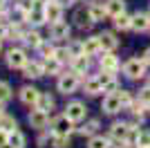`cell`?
Wrapping results in <instances>:
<instances>
[{
  "label": "cell",
  "instance_id": "42",
  "mask_svg": "<svg viewBox=\"0 0 150 148\" xmlns=\"http://www.w3.org/2000/svg\"><path fill=\"white\" fill-rule=\"evenodd\" d=\"M7 36V29H5V27H2V25H0V41H2V38H5Z\"/></svg>",
  "mask_w": 150,
  "mask_h": 148
},
{
  "label": "cell",
  "instance_id": "43",
  "mask_svg": "<svg viewBox=\"0 0 150 148\" xmlns=\"http://www.w3.org/2000/svg\"><path fill=\"white\" fill-rule=\"evenodd\" d=\"M58 2H61V5H72L74 0H58Z\"/></svg>",
  "mask_w": 150,
  "mask_h": 148
},
{
  "label": "cell",
  "instance_id": "19",
  "mask_svg": "<svg viewBox=\"0 0 150 148\" xmlns=\"http://www.w3.org/2000/svg\"><path fill=\"white\" fill-rule=\"evenodd\" d=\"M9 146L11 148H25V137L20 135L18 130H11V132H9Z\"/></svg>",
  "mask_w": 150,
  "mask_h": 148
},
{
  "label": "cell",
  "instance_id": "3",
  "mask_svg": "<svg viewBox=\"0 0 150 148\" xmlns=\"http://www.w3.org/2000/svg\"><path fill=\"white\" fill-rule=\"evenodd\" d=\"M76 88H79V76H76V74H67V76L58 79V90H61L63 94H72Z\"/></svg>",
  "mask_w": 150,
  "mask_h": 148
},
{
  "label": "cell",
  "instance_id": "30",
  "mask_svg": "<svg viewBox=\"0 0 150 148\" xmlns=\"http://www.w3.org/2000/svg\"><path fill=\"white\" fill-rule=\"evenodd\" d=\"M69 54H72V58L83 56V54H85V45H83V43H72V45H69Z\"/></svg>",
  "mask_w": 150,
  "mask_h": 148
},
{
  "label": "cell",
  "instance_id": "1",
  "mask_svg": "<svg viewBox=\"0 0 150 148\" xmlns=\"http://www.w3.org/2000/svg\"><path fill=\"white\" fill-rule=\"evenodd\" d=\"M144 70H146V61H139V58H130L125 63L123 72L130 76V79H141L144 76Z\"/></svg>",
  "mask_w": 150,
  "mask_h": 148
},
{
  "label": "cell",
  "instance_id": "31",
  "mask_svg": "<svg viewBox=\"0 0 150 148\" xmlns=\"http://www.w3.org/2000/svg\"><path fill=\"white\" fill-rule=\"evenodd\" d=\"M69 146V137L67 135H56L54 137V148H67Z\"/></svg>",
  "mask_w": 150,
  "mask_h": 148
},
{
  "label": "cell",
  "instance_id": "17",
  "mask_svg": "<svg viewBox=\"0 0 150 148\" xmlns=\"http://www.w3.org/2000/svg\"><path fill=\"white\" fill-rule=\"evenodd\" d=\"M103 90V83L99 81V76H92V79L85 81V92L88 94H99Z\"/></svg>",
  "mask_w": 150,
  "mask_h": 148
},
{
  "label": "cell",
  "instance_id": "13",
  "mask_svg": "<svg viewBox=\"0 0 150 148\" xmlns=\"http://www.w3.org/2000/svg\"><path fill=\"white\" fill-rule=\"evenodd\" d=\"M132 29L137 31H146L150 27V16H146V14H137V16H132Z\"/></svg>",
  "mask_w": 150,
  "mask_h": 148
},
{
  "label": "cell",
  "instance_id": "22",
  "mask_svg": "<svg viewBox=\"0 0 150 148\" xmlns=\"http://www.w3.org/2000/svg\"><path fill=\"white\" fill-rule=\"evenodd\" d=\"M130 25H132V18H130V16H125V14L114 16V27H117V29H130Z\"/></svg>",
  "mask_w": 150,
  "mask_h": 148
},
{
  "label": "cell",
  "instance_id": "12",
  "mask_svg": "<svg viewBox=\"0 0 150 148\" xmlns=\"http://www.w3.org/2000/svg\"><path fill=\"white\" fill-rule=\"evenodd\" d=\"M130 130L132 128L128 126V123H114V126H112V137L125 142V139H130Z\"/></svg>",
  "mask_w": 150,
  "mask_h": 148
},
{
  "label": "cell",
  "instance_id": "35",
  "mask_svg": "<svg viewBox=\"0 0 150 148\" xmlns=\"http://www.w3.org/2000/svg\"><path fill=\"white\" fill-rule=\"evenodd\" d=\"M139 101H141L144 105H150V85L144 88V90L139 92Z\"/></svg>",
  "mask_w": 150,
  "mask_h": 148
},
{
  "label": "cell",
  "instance_id": "21",
  "mask_svg": "<svg viewBox=\"0 0 150 148\" xmlns=\"http://www.w3.org/2000/svg\"><path fill=\"white\" fill-rule=\"evenodd\" d=\"M105 9H108V14H110V16L114 18V16H119V14H123V9H125V7H123V2H121V0H110Z\"/></svg>",
  "mask_w": 150,
  "mask_h": 148
},
{
  "label": "cell",
  "instance_id": "20",
  "mask_svg": "<svg viewBox=\"0 0 150 148\" xmlns=\"http://www.w3.org/2000/svg\"><path fill=\"white\" fill-rule=\"evenodd\" d=\"M27 20H29V23H34V25H43L45 20H47V16H45V9H43V11L31 9V11L27 14Z\"/></svg>",
  "mask_w": 150,
  "mask_h": 148
},
{
  "label": "cell",
  "instance_id": "10",
  "mask_svg": "<svg viewBox=\"0 0 150 148\" xmlns=\"http://www.w3.org/2000/svg\"><path fill=\"white\" fill-rule=\"evenodd\" d=\"M38 97H40V92L34 90V88H23V90H20V101L27 103V105H36L38 103Z\"/></svg>",
  "mask_w": 150,
  "mask_h": 148
},
{
  "label": "cell",
  "instance_id": "33",
  "mask_svg": "<svg viewBox=\"0 0 150 148\" xmlns=\"http://www.w3.org/2000/svg\"><path fill=\"white\" fill-rule=\"evenodd\" d=\"M11 99V88L7 85V83H0V101L5 103V101H9Z\"/></svg>",
  "mask_w": 150,
  "mask_h": 148
},
{
  "label": "cell",
  "instance_id": "14",
  "mask_svg": "<svg viewBox=\"0 0 150 148\" xmlns=\"http://www.w3.org/2000/svg\"><path fill=\"white\" fill-rule=\"evenodd\" d=\"M23 72H25V76H29V79H38V76L45 74V70H43V65H38V63H25V65H23Z\"/></svg>",
  "mask_w": 150,
  "mask_h": 148
},
{
  "label": "cell",
  "instance_id": "5",
  "mask_svg": "<svg viewBox=\"0 0 150 148\" xmlns=\"http://www.w3.org/2000/svg\"><path fill=\"white\" fill-rule=\"evenodd\" d=\"M47 112L45 110H40V108H36V110H31V115H29V123H31V128H38V130H43L45 126H47Z\"/></svg>",
  "mask_w": 150,
  "mask_h": 148
},
{
  "label": "cell",
  "instance_id": "26",
  "mask_svg": "<svg viewBox=\"0 0 150 148\" xmlns=\"http://www.w3.org/2000/svg\"><path fill=\"white\" fill-rule=\"evenodd\" d=\"M38 108H40V110H52V108H54V99L50 97V94H40V97H38Z\"/></svg>",
  "mask_w": 150,
  "mask_h": 148
},
{
  "label": "cell",
  "instance_id": "34",
  "mask_svg": "<svg viewBox=\"0 0 150 148\" xmlns=\"http://www.w3.org/2000/svg\"><path fill=\"white\" fill-rule=\"evenodd\" d=\"M54 58H58L61 63H65V61L72 58V54H69V49H56V52H54Z\"/></svg>",
  "mask_w": 150,
  "mask_h": 148
},
{
  "label": "cell",
  "instance_id": "45",
  "mask_svg": "<svg viewBox=\"0 0 150 148\" xmlns=\"http://www.w3.org/2000/svg\"><path fill=\"white\" fill-rule=\"evenodd\" d=\"M0 115H2V101H0Z\"/></svg>",
  "mask_w": 150,
  "mask_h": 148
},
{
  "label": "cell",
  "instance_id": "24",
  "mask_svg": "<svg viewBox=\"0 0 150 148\" xmlns=\"http://www.w3.org/2000/svg\"><path fill=\"white\" fill-rule=\"evenodd\" d=\"M83 45H85V54H88V56L96 54V52H99V49H101L99 36H96V38H88V41H85V43H83Z\"/></svg>",
  "mask_w": 150,
  "mask_h": 148
},
{
  "label": "cell",
  "instance_id": "11",
  "mask_svg": "<svg viewBox=\"0 0 150 148\" xmlns=\"http://www.w3.org/2000/svg\"><path fill=\"white\" fill-rule=\"evenodd\" d=\"M67 36H69V25L67 23H63V20L52 23V38L61 41V38H67Z\"/></svg>",
  "mask_w": 150,
  "mask_h": 148
},
{
  "label": "cell",
  "instance_id": "44",
  "mask_svg": "<svg viewBox=\"0 0 150 148\" xmlns=\"http://www.w3.org/2000/svg\"><path fill=\"white\" fill-rule=\"evenodd\" d=\"M119 148H134V146H130V144H119Z\"/></svg>",
  "mask_w": 150,
  "mask_h": 148
},
{
  "label": "cell",
  "instance_id": "15",
  "mask_svg": "<svg viewBox=\"0 0 150 148\" xmlns=\"http://www.w3.org/2000/svg\"><path fill=\"white\" fill-rule=\"evenodd\" d=\"M101 68L105 70V72H117V68H119V61H117V56L112 54H103L101 56Z\"/></svg>",
  "mask_w": 150,
  "mask_h": 148
},
{
  "label": "cell",
  "instance_id": "4",
  "mask_svg": "<svg viewBox=\"0 0 150 148\" xmlns=\"http://www.w3.org/2000/svg\"><path fill=\"white\" fill-rule=\"evenodd\" d=\"M25 63H27V58H25L23 49H9L7 52V65L9 68H23Z\"/></svg>",
  "mask_w": 150,
  "mask_h": 148
},
{
  "label": "cell",
  "instance_id": "8",
  "mask_svg": "<svg viewBox=\"0 0 150 148\" xmlns=\"http://www.w3.org/2000/svg\"><path fill=\"white\" fill-rule=\"evenodd\" d=\"M45 16L50 23H58L63 16V9H61V2H47L45 5Z\"/></svg>",
  "mask_w": 150,
  "mask_h": 148
},
{
  "label": "cell",
  "instance_id": "2",
  "mask_svg": "<svg viewBox=\"0 0 150 148\" xmlns=\"http://www.w3.org/2000/svg\"><path fill=\"white\" fill-rule=\"evenodd\" d=\"M72 119L67 115H63V117H56L52 121V130H54V135H69V130H72Z\"/></svg>",
  "mask_w": 150,
  "mask_h": 148
},
{
  "label": "cell",
  "instance_id": "28",
  "mask_svg": "<svg viewBox=\"0 0 150 148\" xmlns=\"http://www.w3.org/2000/svg\"><path fill=\"white\" fill-rule=\"evenodd\" d=\"M25 41H27V45H31V47H40V34L38 31H29V34H25Z\"/></svg>",
  "mask_w": 150,
  "mask_h": 148
},
{
  "label": "cell",
  "instance_id": "9",
  "mask_svg": "<svg viewBox=\"0 0 150 148\" xmlns=\"http://www.w3.org/2000/svg\"><path fill=\"white\" fill-rule=\"evenodd\" d=\"M103 110H105L108 115H114L117 110H121V99H119V94H108V97L103 99Z\"/></svg>",
  "mask_w": 150,
  "mask_h": 148
},
{
  "label": "cell",
  "instance_id": "25",
  "mask_svg": "<svg viewBox=\"0 0 150 148\" xmlns=\"http://www.w3.org/2000/svg\"><path fill=\"white\" fill-rule=\"evenodd\" d=\"M0 128L7 130V132H11V130H16V119L9 117V115H0Z\"/></svg>",
  "mask_w": 150,
  "mask_h": 148
},
{
  "label": "cell",
  "instance_id": "27",
  "mask_svg": "<svg viewBox=\"0 0 150 148\" xmlns=\"http://www.w3.org/2000/svg\"><path fill=\"white\" fill-rule=\"evenodd\" d=\"M90 14H92L94 20H103L108 16V9H105V7H101V5H92V7H90Z\"/></svg>",
  "mask_w": 150,
  "mask_h": 148
},
{
  "label": "cell",
  "instance_id": "36",
  "mask_svg": "<svg viewBox=\"0 0 150 148\" xmlns=\"http://www.w3.org/2000/svg\"><path fill=\"white\" fill-rule=\"evenodd\" d=\"M38 49L43 52V56H45V58H52V56H54V52H56V49L52 47V45H45V43H40V47H38Z\"/></svg>",
  "mask_w": 150,
  "mask_h": 148
},
{
  "label": "cell",
  "instance_id": "41",
  "mask_svg": "<svg viewBox=\"0 0 150 148\" xmlns=\"http://www.w3.org/2000/svg\"><path fill=\"white\" fill-rule=\"evenodd\" d=\"M144 61H146V63H148V65H150V47L146 49V54H144Z\"/></svg>",
  "mask_w": 150,
  "mask_h": 148
},
{
  "label": "cell",
  "instance_id": "40",
  "mask_svg": "<svg viewBox=\"0 0 150 148\" xmlns=\"http://www.w3.org/2000/svg\"><path fill=\"white\" fill-rule=\"evenodd\" d=\"M119 99H121V105H128V103H130V94H128V92H121Z\"/></svg>",
  "mask_w": 150,
  "mask_h": 148
},
{
  "label": "cell",
  "instance_id": "46",
  "mask_svg": "<svg viewBox=\"0 0 150 148\" xmlns=\"http://www.w3.org/2000/svg\"><path fill=\"white\" fill-rule=\"evenodd\" d=\"M144 148H150V146H144Z\"/></svg>",
  "mask_w": 150,
  "mask_h": 148
},
{
  "label": "cell",
  "instance_id": "18",
  "mask_svg": "<svg viewBox=\"0 0 150 148\" xmlns=\"http://www.w3.org/2000/svg\"><path fill=\"white\" fill-rule=\"evenodd\" d=\"M88 65H90V58H88V54L76 56V58H74V74H76V76H79V74H83L85 70H88Z\"/></svg>",
  "mask_w": 150,
  "mask_h": 148
},
{
  "label": "cell",
  "instance_id": "38",
  "mask_svg": "<svg viewBox=\"0 0 150 148\" xmlns=\"http://www.w3.org/2000/svg\"><path fill=\"white\" fill-rule=\"evenodd\" d=\"M7 142H9V132H7V130H2V128H0V148L5 146Z\"/></svg>",
  "mask_w": 150,
  "mask_h": 148
},
{
  "label": "cell",
  "instance_id": "39",
  "mask_svg": "<svg viewBox=\"0 0 150 148\" xmlns=\"http://www.w3.org/2000/svg\"><path fill=\"white\" fill-rule=\"evenodd\" d=\"M103 90H105V92H110V94H114V90H117V81H110Z\"/></svg>",
  "mask_w": 150,
  "mask_h": 148
},
{
  "label": "cell",
  "instance_id": "23",
  "mask_svg": "<svg viewBox=\"0 0 150 148\" xmlns=\"http://www.w3.org/2000/svg\"><path fill=\"white\" fill-rule=\"evenodd\" d=\"M43 70H45V74H56L58 70H61V61H58V58H54V56H52V58H47V61H45Z\"/></svg>",
  "mask_w": 150,
  "mask_h": 148
},
{
  "label": "cell",
  "instance_id": "29",
  "mask_svg": "<svg viewBox=\"0 0 150 148\" xmlns=\"http://www.w3.org/2000/svg\"><path fill=\"white\" fill-rule=\"evenodd\" d=\"M134 142H137L139 148H144V146H150V132H137V137H134Z\"/></svg>",
  "mask_w": 150,
  "mask_h": 148
},
{
  "label": "cell",
  "instance_id": "7",
  "mask_svg": "<svg viewBox=\"0 0 150 148\" xmlns=\"http://www.w3.org/2000/svg\"><path fill=\"white\" fill-rule=\"evenodd\" d=\"M74 20H76V25H79L81 29H90L94 25V18H92V14H90V9H79L76 16H74Z\"/></svg>",
  "mask_w": 150,
  "mask_h": 148
},
{
  "label": "cell",
  "instance_id": "32",
  "mask_svg": "<svg viewBox=\"0 0 150 148\" xmlns=\"http://www.w3.org/2000/svg\"><path fill=\"white\" fill-rule=\"evenodd\" d=\"M90 148H108V139L105 137H92L90 139Z\"/></svg>",
  "mask_w": 150,
  "mask_h": 148
},
{
  "label": "cell",
  "instance_id": "16",
  "mask_svg": "<svg viewBox=\"0 0 150 148\" xmlns=\"http://www.w3.org/2000/svg\"><path fill=\"white\" fill-rule=\"evenodd\" d=\"M99 43L103 49H114L117 45H119V41L114 38V34H110V31H105V34H101L99 36Z\"/></svg>",
  "mask_w": 150,
  "mask_h": 148
},
{
  "label": "cell",
  "instance_id": "6",
  "mask_svg": "<svg viewBox=\"0 0 150 148\" xmlns=\"http://www.w3.org/2000/svg\"><path fill=\"white\" fill-rule=\"evenodd\" d=\"M65 115H67L72 121H81V119H85V105L79 103V101H74V103H69L67 105V110H65Z\"/></svg>",
  "mask_w": 150,
  "mask_h": 148
},
{
  "label": "cell",
  "instance_id": "37",
  "mask_svg": "<svg viewBox=\"0 0 150 148\" xmlns=\"http://www.w3.org/2000/svg\"><path fill=\"white\" fill-rule=\"evenodd\" d=\"M96 128H99V121H90L81 132H83V135H94V130H96Z\"/></svg>",
  "mask_w": 150,
  "mask_h": 148
}]
</instances>
